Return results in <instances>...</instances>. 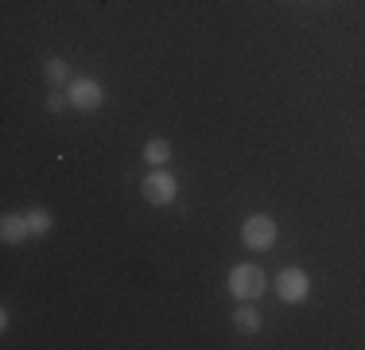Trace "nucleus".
I'll list each match as a JSON object with an SVG mask.
<instances>
[{
    "label": "nucleus",
    "instance_id": "nucleus-1",
    "mask_svg": "<svg viewBox=\"0 0 365 350\" xmlns=\"http://www.w3.org/2000/svg\"><path fill=\"white\" fill-rule=\"evenodd\" d=\"M225 284H230V292L237 296V300H257L260 292L268 288V276H264V269L260 265H233L230 269V276H225Z\"/></svg>",
    "mask_w": 365,
    "mask_h": 350
},
{
    "label": "nucleus",
    "instance_id": "nucleus-2",
    "mask_svg": "<svg viewBox=\"0 0 365 350\" xmlns=\"http://www.w3.org/2000/svg\"><path fill=\"white\" fill-rule=\"evenodd\" d=\"M140 191H144L148 206H168V203H175L179 183H175V175H171L168 168H155V171H148V175H144Z\"/></svg>",
    "mask_w": 365,
    "mask_h": 350
},
{
    "label": "nucleus",
    "instance_id": "nucleus-3",
    "mask_svg": "<svg viewBox=\"0 0 365 350\" xmlns=\"http://www.w3.org/2000/svg\"><path fill=\"white\" fill-rule=\"evenodd\" d=\"M276 238H280V230H276V222L268 214H249L245 222H241V241L249 245V249H272Z\"/></svg>",
    "mask_w": 365,
    "mask_h": 350
},
{
    "label": "nucleus",
    "instance_id": "nucleus-4",
    "mask_svg": "<svg viewBox=\"0 0 365 350\" xmlns=\"http://www.w3.org/2000/svg\"><path fill=\"white\" fill-rule=\"evenodd\" d=\"M272 284H276V296H280L284 304H303L311 296V276L303 273V269H280Z\"/></svg>",
    "mask_w": 365,
    "mask_h": 350
},
{
    "label": "nucleus",
    "instance_id": "nucleus-5",
    "mask_svg": "<svg viewBox=\"0 0 365 350\" xmlns=\"http://www.w3.org/2000/svg\"><path fill=\"white\" fill-rule=\"evenodd\" d=\"M66 98H71L74 109L93 113V109H101L106 94H101V86L93 82V78H71V82H66Z\"/></svg>",
    "mask_w": 365,
    "mask_h": 350
},
{
    "label": "nucleus",
    "instance_id": "nucleus-6",
    "mask_svg": "<svg viewBox=\"0 0 365 350\" xmlns=\"http://www.w3.org/2000/svg\"><path fill=\"white\" fill-rule=\"evenodd\" d=\"M24 238H31L28 214H4V218H0V241H4V245H20Z\"/></svg>",
    "mask_w": 365,
    "mask_h": 350
},
{
    "label": "nucleus",
    "instance_id": "nucleus-7",
    "mask_svg": "<svg viewBox=\"0 0 365 350\" xmlns=\"http://www.w3.org/2000/svg\"><path fill=\"white\" fill-rule=\"evenodd\" d=\"M233 327H237L241 335H257L260 331V311L249 308V300H241L237 311H233Z\"/></svg>",
    "mask_w": 365,
    "mask_h": 350
},
{
    "label": "nucleus",
    "instance_id": "nucleus-8",
    "mask_svg": "<svg viewBox=\"0 0 365 350\" xmlns=\"http://www.w3.org/2000/svg\"><path fill=\"white\" fill-rule=\"evenodd\" d=\"M144 160L152 164V168H163V164L171 160V140H163V136H152L144 144Z\"/></svg>",
    "mask_w": 365,
    "mask_h": 350
},
{
    "label": "nucleus",
    "instance_id": "nucleus-9",
    "mask_svg": "<svg viewBox=\"0 0 365 350\" xmlns=\"http://www.w3.org/2000/svg\"><path fill=\"white\" fill-rule=\"evenodd\" d=\"M28 226H31V234H36V238H43V234H51L55 218H51V210L36 206V210H28Z\"/></svg>",
    "mask_w": 365,
    "mask_h": 350
},
{
    "label": "nucleus",
    "instance_id": "nucleus-10",
    "mask_svg": "<svg viewBox=\"0 0 365 350\" xmlns=\"http://www.w3.org/2000/svg\"><path fill=\"white\" fill-rule=\"evenodd\" d=\"M43 74H47V82H51V86L71 82V70H66L63 59H47V63H43Z\"/></svg>",
    "mask_w": 365,
    "mask_h": 350
},
{
    "label": "nucleus",
    "instance_id": "nucleus-11",
    "mask_svg": "<svg viewBox=\"0 0 365 350\" xmlns=\"http://www.w3.org/2000/svg\"><path fill=\"white\" fill-rule=\"evenodd\" d=\"M43 105H47V113H58V109H63V105H71V98H66V94H47V101H43Z\"/></svg>",
    "mask_w": 365,
    "mask_h": 350
}]
</instances>
